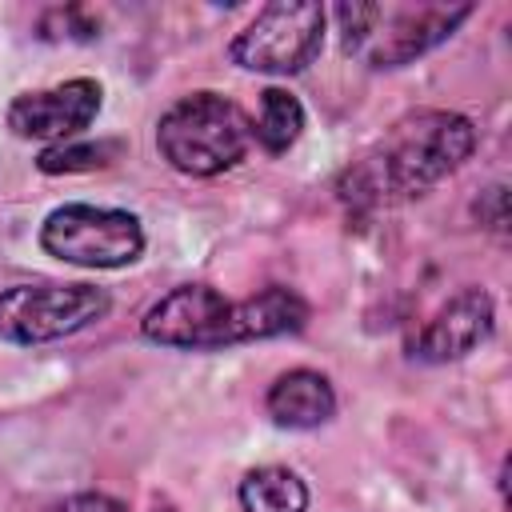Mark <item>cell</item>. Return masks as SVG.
<instances>
[{
  "label": "cell",
  "instance_id": "10",
  "mask_svg": "<svg viewBox=\"0 0 512 512\" xmlns=\"http://www.w3.org/2000/svg\"><path fill=\"white\" fill-rule=\"evenodd\" d=\"M304 324H308V304L292 288H264V292H256L240 304H228L220 348L288 336V332H300Z\"/></svg>",
  "mask_w": 512,
  "mask_h": 512
},
{
  "label": "cell",
  "instance_id": "7",
  "mask_svg": "<svg viewBox=\"0 0 512 512\" xmlns=\"http://www.w3.org/2000/svg\"><path fill=\"white\" fill-rule=\"evenodd\" d=\"M228 304L232 300H224L208 284H180L144 312L140 332H144V340H152L160 348L212 352V348H220Z\"/></svg>",
  "mask_w": 512,
  "mask_h": 512
},
{
  "label": "cell",
  "instance_id": "12",
  "mask_svg": "<svg viewBox=\"0 0 512 512\" xmlns=\"http://www.w3.org/2000/svg\"><path fill=\"white\" fill-rule=\"evenodd\" d=\"M240 508L244 512H304L308 488L292 468L268 464L240 480Z\"/></svg>",
  "mask_w": 512,
  "mask_h": 512
},
{
  "label": "cell",
  "instance_id": "8",
  "mask_svg": "<svg viewBox=\"0 0 512 512\" xmlns=\"http://www.w3.org/2000/svg\"><path fill=\"white\" fill-rule=\"evenodd\" d=\"M100 100H104V88L88 76H76L56 88L16 96L8 104V128L24 140H60L64 144L96 120Z\"/></svg>",
  "mask_w": 512,
  "mask_h": 512
},
{
  "label": "cell",
  "instance_id": "15",
  "mask_svg": "<svg viewBox=\"0 0 512 512\" xmlns=\"http://www.w3.org/2000/svg\"><path fill=\"white\" fill-rule=\"evenodd\" d=\"M52 512H128V508L104 492H76V496L52 504Z\"/></svg>",
  "mask_w": 512,
  "mask_h": 512
},
{
  "label": "cell",
  "instance_id": "2",
  "mask_svg": "<svg viewBox=\"0 0 512 512\" xmlns=\"http://www.w3.org/2000/svg\"><path fill=\"white\" fill-rule=\"evenodd\" d=\"M252 124L220 92H192L176 100L156 128L160 156L184 176H220L244 160Z\"/></svg>",
  "mask_w": 512,
  "mask_h": 512
},
{
  "label": "cell",
  "instance_id": "5",
  "mask_svg": "<svg viewBox=\"0 0 512 512\" xmlns=\"http://www.w3.org/2000/svg\"><path fill=\"white\" fill-rule=\"evenodd\" d=\"M112 296L96 284H12L0 292V336L12 344H48L108 316Z\"/></svg>",
  "mask_w": 512,
  "mask_h": 512
},
{
  "label": "cell",
  "instance_id": "9",
  "mask_svg": "<svg viewBox=\"0 0 512 512\" xmlns=\"http://www.w3.org/2000/svg\"><path fill=\"white\" fill-rule=\"evenodd\" d=\"M492 324H496L492 296L484 288H464L420 328V336L412 340V356L424 364L460 360L492 336Z\"/></svg>",
  "mask_w": 512,
  "mask_h": 512
},
{
  "label": "cell",
  "instance_id": "14",
  "mask_svg": "<svg viewBox=\"0 0 512 512\" xmlns=\"http://www.w3.org/2000/svg\"><path fill=\"white\" fill-rule=\"evenodd\" d=\"M120 156V144L116 140H96V144H52L36 156V168L56 176V172H92V168H104Z\"/></svg>",
  "mask_w": 512,
  "mask_h": 512
},
{
  "label": "cell",
  "instance_id": "11",
  "mask_svg": "<svg viewBox=\"0 0 512 512\" xmlns=\"http://www.w3.org/2000/svg\"><path fill=\"white\" fill-rule=\"evenodd\" d=\"M264 408L280 428H320L336 412V392L328 376L312 368H292L276 376V384L264 396Z\"/></svg>",
  "mask_w": 512,
  "mask_h": 512
},
{
  "label": "cell",
  "instance_id": "3",
  "mask_svg": "<svg viewBox=\"0 0 512 512\" xmlns=\"http://www.w3.org/2000/svg\"><path fill=\"white\" fill-rule=\"evenodd\" d=\"M472 16V4H404V8H384V4H336L344 52L368 60L372 68H400L436 48L456 32L460 20Z\"/></svg>",
  "mask_w": 512,
  "mask_h": 512
},
{
  "label": "cell",
  "instance_id": "4",
  "mask_svg": "<svg viewBox=\"0 0 512 512\" xmlns=\"http://www.w3.org/2000/svg\"><path fill=\"white\" fill-rule=\"evenodd\" d=\"M40 248L76 268H124L144 252V228L128 208L64 204L40 224Z\"/></svg>",
  "mask_w": 512,
  "mask_h": 512
},
{
  "label": "cell",
  "instance_id": "1",
  "mask_svg": "<svg viewBox=\"0 0 512 512\" xmlns=\"http://www.w3.org/2000/svg\"><path fill=\"white\" fill-rule=\"evenodd\" d=\"M476 148V128L460 112H416L344 172L340 192L352 204L408 200L452 176Z\"/></svg>",
  "mask_w": 512,
  "mask_h": 512
},
{
  "label": "cell",
  "instance_id": "6",
  "mask_svg": "<svg viewBox=\"0 0 512 512\" xmlns=\"http://www.w3.org/2000/svg\"><path fill=\"white\" fill-rule=\"evenodd\" d=\"M324 44V8L316 0H272L244 32H236L228 56L248 72L292 76L304 72Z\"/></svg>",
  "mask_w": 512,
  "mask_h": 512
},
{
  "label": "cell",
  "instance_id": "13",
  "mask_svg": "<svg viewBox=\"0 0 512 512\" xmlns=\"http://www.w3.org/2000/svg\"><path fill=\"white\" fill-rule=\"evenodd\" d=\"M304 132V104L288 88H264L260 92V116L252 124V136L264 152H288Z\"/></svg>",
  "mask_w": 512,
  "mask_h": 512
}]
</instances>
